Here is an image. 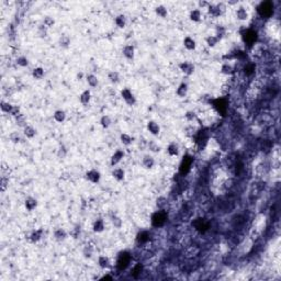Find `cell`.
Listing matches in <instances>:
<instances>
[{
    "label": "cell",
    "instance_id": "30bf717a",
    "mask_svg": "<svg viewBox=\"0 0 281 281\" xmlns=\"http://www.w3.org/2000/svg\"><path fill=\"white\" fill-rule=\"evenodd\" d=\"M86 178L89 181H91V182H94V183H97L99 180H100V173H99L98 170H94V169L89 170L88 173H86Z\"/></svg>",
    "mask_w": 281,
    "mask_h": 281
},
{
    "label": "cell",
    "instance_id": "f6af8a7d",
    "mask_svg": "<svg viewBox=\"0 0 281 281\" xmlns=\"http://www.w3.org/2000/svg\"><path fill=\"white\" fill-rule=\"evenodd\" d=\"M53 24H54V20L52 19V18L50 17L45 18V20H44V25H45L46 28H50Z\"/></svg>",
    "mask_w": 281,
    "mask_h": 281
},
{
    "label": "cell",
    "instance_id": "603a6c76",
    "mask_svg": "<svg viewBox=\"0 0 281 281\" xmlns=\"http://www.w3.org/2000/svg\"><path fill=\"white\" fill-rule=\"evenodd\" d=\"M142 271H143V266L141 264H136L132 268V276L134 278H138L141 276V274H142Z\"/></svg>",
    "mask_w": 281,
    "mask_h": 281
},
{
    "label": "cell",
    "instance_id": "5bb4252c",
    "mask_svg": "<svg viewBox=\"0 0 281 281\" xmlns=\"http://www.w3.org/2000/svg\"><path fill=\"white\" fill-rule=\"evenodd\" d=\"M25 209L28 210V211H33L34 209L36 208V205H37V201H36L34 198H28L27 200H25Z\"/></svg>",
    "mask_w": 281,
    "mask_h": 281
},
{
    "label": "cell",
    "instance_id": "681fc988",
    "mask_svg": "<svg viewBox=\"0 0 281 281\" xmlns=\"http://www.w3.org/2000/svg\"><path fill=\"white\" fill-rule=\"evenodd\" d=\"M101 280H113V278L111 276H104L101 278Z\"/></svg>",
    "mask_w": 281,
    "mask_h": 281
},
{
    "label": "cell",
    "instance_id": "cb8c5ba5",
    "mask_svg": "<svg viewBox=\"0 0 281 281\" xmlns=\"http://www.w3.org/2000/svg\"><path fill=\"white\" fill-rule=\"evenodd\" d=\"M54 236H55V238L57 240H64L66 238V236H67V234H66V232L63 228H57L54 232Z\"/></svg>",
    "mask_w": 281,
    "mask_h": 281
},
{
    "label": "cell",
    "instance_id": "4fadbf2b",
    "mask_svg": "<svg viewBox=\"0 0 281 281\" xmlns=\"http://www.w3.org/2000/svg\"><path fill=\"white\" fill-rule=\"evenodd\" d=\"M149 237H151V235H149L148 232L143 231V232H141V233L137 234L136 240H137V243L144 244V243H147V242H148V240H149Z\"/></svg>",
    "mask_w": 281,
    "mask_h": 281
},
{
    "label": "cell",
    "instance_id": "5b68a950",
    "mask_svg": "<svg viewBox=\"0 0 281 281\" xmlns=\"http://www.w3.org/2000/svg\"><path fill=\"white\" fill-rule=\"evenodd\" d=\"M192 163H193V158L191 156H189V155L183 156L182 160H181V164H180V167H179V171H180L181 175L185 176L189 173Z\"/></svg>",
    "mask_w": 281,
    "mask_h": 281
},
{
    "label": "cell",
    "instance_id": "ab89813d",
    "mask_svg": "<svg viewBox=\"0 0 281 281\" xmlns=\"http://www.w3.org/2000/svg\"><path fill=\"white\" fill-rule=\"evenodd\" d=\"M209 12L212 15H214V17H217V15H221V10L219 9V7H216V6H211L209 9Z\"/></svg>",
    "mask_w": 281,
    "mask_h": 281
},
{
    "label": "cell",
    "instance_id": "7a4b0ae2",
    "mask_svg": "<svg viewBox=\"0 0 281 281\" xmlns=\"http://www.w3.org/2000/svg\"><path fill=\"white\" fill-rule=\"evenodd\" d=\"M257 12L261 18H270L274 13V5L270 1H264L257 7Z\"/></svg>",
    "mask_w": 281,
    "mask_h": 281
},
{
    "label": "cell",
    "instance_id": "d4e9b609",
    "mask_svg": "<svg viewBox=\"0 0 281 281\" xmlns=\"http://www.w3.org/2000/svg\"><path fill=\"white\" fill-rule=\"evenodd\" d=\"M190 19L193 22H199L201 20V11L198 9H195L190 12Z\"/></svg>",
    "mask_w": 281,
    "mask_h": 281
},
{
    "label": "cell",
    "instance_id": "f546056e",
    "mask_svg": "<svg viewBox=\"0 0 281 281\" xmlns=\"http://www.w3.org/2000/svg\"><path fill=\"white\" fill-rule=\"evenodd\" d=\"M87 82H88L89 86L96 87L97 85H98V78H97V76H94V75L90 74L87 76Z\"/></svg>",
    "mask_w": 281,
    "mask_h": 281
},
{
    "label": "cell",
    "instance_id": "ffe728a7",
    "mask_svg": "<svg viewBox=\"0 0 281 281\" xmlns=\"http://www.w3.org/2000/svg\"><path fill=\"white\" fill-rule=\"evenodd\" d=\"M154 164L155 161L153 157L149 156V155H145L144 158H143V165H144L145 168H151L154 166Z\"/></svg>",
    "mask_w": 281,
    "mask_h": 281
},
{
    "label": "cell",
    "instance_id": "c3c4849f",
    "mask_svg": "<svg viewBox=\"0 0 281 281\" xmlns=\"http://www.w3.org/2000/svg\"><path fill=\"white\" fill-rule=\"evenodd\" d=\"M187 118H188V119H195V113H192V112H188V113H187Z\"/></svg>",
    "mask_w": 281,
    "mask_h": 281
},
{
    "label": "cell",
    "instance_id": "7402d4cb",
    "mask_svg": "<svg viewBox=\"0 0 281 281\" xmlns=\"http://www.w3.org/2000/svg\"><path fill=\"white\" fill-rule=\"evenodd\" d=\"M54 119H55V121H57V122H64L66 119V113L64 112L63 110H57L55 113H54Z\"/></svg>",
    "mask_w": 281,
    "mask_h": 281
},
{
    "label": "cell",
    "instance_id": "8992f818",
    "mask_svg": "<svg viewBox=\"0 0 281 281\" xmlns=\"http://www.w3.org/2000/svg\"><path fill=\"white\" fill-rule=\"evenodd\" d=\"M257 40V32L255 30L248 29L243 33V41L245 42L247 45H252Z\"/></svg>",
    "mask_w": 281,
    "mask_h": 281
},
{
    "label": "cell",
    "instance_id": "74e56055",
    "mask_svg": "<svg viewBox=\"0 0 281 281\" xmlns=\"http://www.w3.org/2000/svg\"><path fill=\"white\" fill-rule=\"evenodd\" d=\"M116 25H118L119 28H124L125 27V23H126V20H125L124 15H119V17H116Z\"/></svg>",
    "mask_w": 281,
    "mask_h": 281
},
{
    "label": "cell",
    "instance_id": "4dcf8cb0",
    "mask_svg": "<svg viewBox=\"0 0 281 281\" xmlns=\"http://www.w3.org/2000/svg\"><path fill=\"white\" fill-rule=\"evenodd\" d=\"M32 75H33V77L36 78V79H41L44 76V69L41 67L34 68L33 72H32Z\"/></svg>",
    "mask_w": 281,
    "mask_h": 281
},
{
    "label": "cell",
    "instance_id": "52a82bcc",
    "mask_svg": "<svg viewBox=\"0 0 281 281\" xmlns=\"http://www.w3.org/2000/svg\"><path fill=\"white\" fill-rule=\"evenodd\" d=\"M121 94H122V98H123V100L126 102L127 104H130V106H133V104L135 103V97L133 96V94H132V91H131L130 89H127V88H124L121 91Z\"/></svg>",
    "mask_w": 281,
    "mask_h": 281
},
{
    "label": "cell",
    "instance_id": "8d00e7d4",
    "mask_svg": "<svg viewBox=\"0 0 281 281\" xmlns=\"http://www.w3.org/2000/svg\"><path fill=\"white\" fill-rule=\"evenodd\" d=\"M42 237V230H36L31 234V240L32 242H37Z\"/></svg>",
    "mask_w": 281,
    "mask_h": 281
},
{
    "label": "cell",
    "instance_id": "2e32d148",
    "mask_svg": "<svg viewBox=\"0 0 281 281\" xmlns=\"http://www.w3.org/2000/svg\"><path fill=\"white\" fill-rule=\"evenodd\" d=\"M183 45L187 50H195V41L193 39H191L190 36H187L185 40H183Z\"/></svg>",
    "mask_w": 281,
    "mask_h": 281
},
{
    "label": "cell",
    "instance_id": "d590c367",
    "mask_svg": "<svg viewBox=\"0 0 281 281\" xmlns=\"http://www.w3.org/2000/svg\"><path fill=\"white\" fill-rule=\"evenodd\" d=\"M155 11H156V13L160 18H165L166 15H167V13H168V12H167V9H166L164 6H158V7L156 8V10H155Z\"/></svg>",
    "mask_w": 281,
    "mask_h": 281
},
{
    "label": "cell",
    "instance_id": "d6986e66",
    "mask_svg": "<svg viewBox=\"0 0 281 281\" xmlns=\"http://www.w3.org/2000/svg\"><path fill=\"white\" fill-rule=\"evenodd\" d=\"M104 230V223L101 219H98L94 223V231L96 233H101Z\"/></svg>",
    "mask_w": 281,
    "mask_h": 281
},
{
    "label": "cell",
    "instance_id": "ac0fdd59",
    "mask_svg": "<svg viewBox=\"0 0 281 281\" xmlns=\"http://www.w3.org/2000/svg\"><path fill=\"white\" fill-rule=\"evenodd\" d=\"M35 134H36V130L33 126H31V125H25L24 126V135L27 137L32 138V137L35 136Z\"/></svg>",
    "mask_w": 281,
    "mask_h": 281
},
{
    "label": "cell",
    "instance_id": "bcb514c9",
    "mask_svg": "<svg viewBox=\"0 0 281 281\" xmlns=\"http://www.w3.org/2000/svg\"><path fill=\"white\" fill-rule=\"evenodd\" d=\"M232 70H233L232 66L231 65H227V64H226V65H224L223 67H222V72H223V74H226V75L231 74Z\"/></svg>",
    "mask_w": 281,
    "mask_h": 281
},
{
    "label": "cell",
    "instance_id": "7bdbcfd3",
    "mask_svg": "<svg viewBox=\"0 0 281 281\" xmlns=\"http://www.w3.org/2000/svg\"><path fill=\"white\" fill-rule=\"evenodd\" d=\"M17 63H18V65H20V66H22V67H24V66H28V58L27 57H24V56H21V57H19L17 59Z\"/></svg>",
    "mask_w": 281,
    "mask_h": 281
},
{
    "label": "cell",
    "instance_id": "f35d334b",
    "mask_svg": "<svg viewBox=\"0 0 281 281\" xmlns=\"http://www.w3.org/2000/svg\"><path fill=\"white\" fill-rule=\"evenodd\" d=\"M109 79H110V81L113 82V84H116V82H119V80H120V76H119V74L116 72H111L110 74H109Z\"/></svg>",
    "mask_w": 281,
    "mask_h": 281
},
{
    "label": "cell",
    "instance_id": "7dc6e473",
    "mask_svg": "<svg viewBox=\"0 0 281 281\" xmlns=\"http://www.w3.org/2000/svg\"><path fill=\"white\" fill-rule=\"evenodd\" d=\"M10 137H11V139H12V141H13L15 143L19 142V138H20V137H19V134H18V133H12L11 136H10Z\"/></svg>",
    "mask_w": 281,
    "mask_h": 281
},
{
    "label": "cell",
    "instance_id": "9c48e42d",
    "mask_svg": "<svg viewBox=\"0 0 281 281\" xmlns=\"http://www.w3.org/2000/svg\"><path fill=\"white\" fill-rule=\"evenodd\" d=\"M147 130L151 132V134L153 135H158L160 133V126L158 125V123H156L155 121H149L147 123Z\"/></svg>",
    "mask_w": 281,
    "mask_h": 281
},
{
    "label": "cell",
    "instance_id": "e0dca14e",
    "mask_svg": "<svg viewBox=\"0 0 281 281\" xmlns=\"http://www.w3.org/2000/svg\"><path fill=\"white\" fill-rule=\"evenodd\" d=\"M112 176L114 177V179H116L118 181H121V180L124 179L125 173H124V170H123L122 168H116L114 170H113Z\"/></svg>",
    "mask_w": 281,
    "mask_h": 281
},
{
    "label": "cell",
    "instance_id": "d6a6232c",
    "mask_svg": "<svg viewBox=\"0 0 281 281\" xmlns=\"http://www.w3.org/2000/svg\"><path fill=\"white\" fill-rule=\"evenodd\" d=\"M98 264L99 266L101 267V268H107V267L109 266V258L106 257V256H100L98 259Z\"/></svg>",
    "mask_w": 281,
    "mask_h": 281
},
{
    "label": "cell",
    "instance_id": "83f0119b",
    "mask_svg": "<svg viewBox=\"0 0 281 281\" xmlns=\"http://www.w3.org/2000/svg\"><path fill=\"white\" fill-rule=\"evenodd\" d=\"M167 153H168L170 156H177L178 153H179L178 146L176 144H170L168 147H167Z\"/></svg>",
    "mask_w": 281,
    "mask_h": 281
},
{
    "label": "cell",
    "instance_id": "6da1fadb",
    "mask_svg": "<svg viewBox=\"0 0 281 281\" xmlns=\"http://www.w3.org/2000/svg\"><path fill=\"white\" fill-rule=\"evenodd\" d=\"M167 221V213L165 210H159L151 215V224L154 227H161Z\"/></svg>",
    "mask_w": 281,
    "mask_h": 281
},
{
    "label": "cell",
    "instance_id": "836d02e7",
    "mask_svg": "<svg viewBox=\"0 0 281 281\" xmlns=\"http://www.w3.org/2000/svg\"><path fill=\"white\" fill-rule=\"evenodd\" d=\"M100 123H101V125L104 127V129H107V127H109L111 125L112 121H111V118L109 116H103L102 118H101Z\"/></svg>",
    "mask_w": 281,
    "mask_h": 281
},
{
    "label": "cell",
    "instance_id": "e575fe53",
    "mask_svg": "<svg viewBox=\"0 0 281 281\" xmlns=\"http://www.w3.org/2000/svg\"><path fill=\"white\" fill-rule=\"evenodd\" d=\"M217 42H219V37H216V36L210 35V36H208V37H207V44L210 46V47H213V46H215Z\"/></svg>",
    "mask_w": 281,
    "mask_h": 281
},
{
    "label": "cell",
    "instance_id": "1f68e13d",
    "mask_svg": "<svg viewBox=\"0 0 281 281\" xmlns=\"http://www.w3.org/2000/svg\"><path fill=\"white\" fill-rule=\"evenodd\" d=\"M236 15H237V18L239 20H246L248 17L247 15V11H246L244 8H239V9L236 11Z\"/></svg>",
    "mask_w": 281,
    "mask_h": 281
},
{
    "label": "cell",
    "instance_id": "277c9868",
    "mask_svg": "<svg viewBox=\"0 0 281 281\" xmlns=\"http://www.w3.org/2000/svg\"><path fill=\"white\" fill-rule=\"evenodd\" d=\"M228 103H227V99L226 98H217L213 101V107L215 108V110L222 114V116H225L226 111L228 108Z\"/></svg>",
    "mask_w": 281,
    "mask_h": 281
},
{
    "label": "cell",
    "instance_id": "60d3db41",
    "mask_svg": "<svg viewBox=\"0 0 281 281\" xmlns=\"http://www.w3.org/2000/svg\"><path fill=\"white\" fill-rule=\"evenodd\" d=\"M255 70V65L254 64H247V65L244 67V72L246 75H252Z\"/></svg>",
    "mask_w": 281,
    "mask_h": 281
},
{
    "label": "cell",
    "instance_id": "f1b7e54d",
    "mask_svg": "<svg viewBox=\"0 0 281 281\" xmlns=\"http://www.w3.org/2000/svg\"><path fill=\"white\" fill-rule=\"evenodd\" d=\"M157 207L159 208V210H165L166 207L168 205V201H167V199L164 197H160L157 199Z\"/></svg>",
    "mask_w": 281,
    "mask_h": 281
},
{
    "label": "cell",
    "instance_id": "44dd1931",
    "mask_svg": "<svg viewBox=\"0 0 281 281\" xmlns=\"http://www.w3.org/2000/svg\"><path fill=\"white\" fill-rule=\"evenodd\" d=\"M188 92V86L187 84H185V82H182V84L179 85V87L177 88V94L180 98H182V97H185L186 94H187Z\"/></svg>",
    "mask_w": 281,
    "mask_h": 281
},
{
    "label": "cell",
    "instance_id": "7c38bea8",
    "mask_svg": "<svg viewBox=\"0 0 281 281\" xmlns=\"http://www.w3.org/2000/svg\"><path fill=\"white\" fill-rule=\"evenodd\" d=\"M123 157H124V153H123L122 151H116V153L112 155V157H111V165L112 166L118 165Z\"/></svg>",
    "mask_w": 281,
    "mask_h": 281
},
{
    "label": "cell",
    "instance_id": "3957f363",
    "mask_svg": "<svg viewBox=\"0 0 281 281\" xmlns=\"http://www.w3.org/2000/svg\"><path fill=\"white\" fill-rule=\"evenodd\" d=\"M131 261V254L129 252H121L119 254L118 261H116V267L119 270H124Z\"/></svg>",
    "mask_w": 281,
    "mask_h": 281
},
{
    "label": "cell",
    "instance_id": "4316f807",
    "mask_svg": "<svg viewBox=\"0 0 281 281\" xmlns=\"http://www.w3.org/2000/svg\"><path fill=\"white\" fill-rule=\"evenodd\" d=\"M79 99H80V102H81L82 104L89 103V101H90V91H89V90H85V91L80 94Z\"/></svg>",
    "mask_w": 281,
    "mask_h": 281
},
{
    "label": "cell",
    "instance_id": "484cf974",
    "mask_svg": "<svg viewBox=\"0 0 281 281\" xmlns=\"http://www.w3.org/2000/svg\"><path fill=\"white\" fill-rule=\"evenodd\" d=\"M120 138H121V142H122L124 145H126V146L131 145V144H132V142H133V137L130 136L129 134H126V133H123V134H121Z\"/></svg>",
    "mask_w": 281,
    "mask_h": 281
},
{
    "label": "cell",
    "instance_id": "ee69618b",
    "mask_svg": "<svg viewBox=\"0 0 281 281\" xmlns=\"http://www.w3.org/2000/svg\"><path fill=\"white\" fill-rule=\"evenodd\" d=\"M149 148L151 149V151H154V153H158V151H160V147H159V145L156 144L155 142H151V144H149Z\"/></svg>",
    "mask_w": 281,
    "mask_h": 281
},
{
    "label": "cell",
    "instance_id": "9a60e30c",
    "mask_svg": "<svg viewBox=\"0 0 281 281\" xmlns=\"http://www.w3.org/2000/svg\"><path fill=\"white\" fill-rule=\"evenodd\" d=\"M123 55L129 59H132L134 57V47L132 45H126L123 48Z\"/></svg>",
    "mask_w": 281,
    "mask_h": 281
},
{
    "label": "cell",
    "instance_id": "b9f144b4",
    "mask_svg": "<svg viewBox=\"0 0 281 281\" xmlns=\"http://www.w3.org/2000/svg\"><path fill=\"white\" fill-rule=\"evenodd\" d=\"M1 109H2V111H5V112L11 113L12 109H13V106H11L10 103H7V102H2V103H1Z\"/></svg>",
    "mask_w": 281,
    "mask_h": 281
},
{
    "label": "cell",
    "instance_id": "ba28073f",
    "mask_svg": "<svg viewBox=\"0 0 281 281\" xmlns=\"http://www.w3.org/2000/svg\"><path fill=\"white\" fill-rule=\"evenodd\" d=\"M193 225H195V227L197 228L199 232H201V233H204L205 231H208L210 227L209 222L204 219H197L195 221V223H193Z\"/></svg>",
    "mask_w": 281,
    "mask_h": 281
},
{
    "label": "cell",
    "instance_id": "8fae6325",
    "mask_svg": "<svg viewBox=\"0 0 281 281\" xmlns=\"http://www.w3.org/2000/svg\"><path fill=\"white\" fill-rule=\"evenodd\" d=\"M180 68L185 74L187 75H191L193 72H195V66L189 62H185V63H181L180 64Z\"/></svg>",
    "mask_w": 281,
    "mask_h": 281
}]
</instances>
